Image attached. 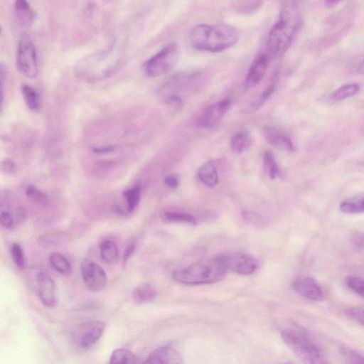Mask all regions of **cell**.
Returning <instances> with one entry per match:
<instances>
[{
  "instance_id": "obj_1",
  "label": "cell",
  "mask_w": 364,
  "mask_h": 364,
  "mask_svg": "<svg viewBox=\"0 0 364 364\" xmlns=\"http://www.w3.org/2000/svg\"><path fill=\"white\" fill-rule=\"evenodd\" d=\"M300 24L296 3L284 2L279 20L271 27L267 38L266 50L270 58L281 55L290 46Z\"/></svg>"
},
{
  "instance_id": "obj_2",
  "label": "cell",
  "mask_w": 364,
  "mask_h": 364,
  "mask_svg": "<svg viewBox=\"0 0 364 364\" xmlns=\"http://www.w3.org/2000/svg\"><path fill=\"white\" fill-rule=\"evenodd\" d=\"M240 38L236 28L226 24H198L192 28L190 43L198 50L220 52L234 46Z\"/></svg>"
},
{
  "instance_id": "obj_3",
  "label": "cell",
  "mask_w": 364,
  "mask_h": 364,
  "mask_svg": "<svg viewBox=\"0 0 364 364\" xmlns=\"http://www.w3.org/2000/svg\"><path fill=\"white\" fill-rule=\"evenodd\" d=\"M227 269L220 256L205 258L188 267L176 269L173 278L183 284L200 285L220 282L226 274Z\"/></svg>"
},
{
  "instance_id": "obj_4",
  "label": "cell",
  "mask_w": 364,
  "mask_h": 364,
  "mask_svg": "<svg viewBox=\"0 0 364 364\" xmlns=\"http://www.w3.org/2000/svg\"><path fill=\"white\" fill-rule=\"evenodd\" d=\"M114 50H107L84 58L76 67V73L86 81L94 82L109 77L119 64Z\"/></svg>"
},
{
  "instance_id": "obj_5",
  "label": "cell",
  "mask_w": 364,
  "mask_h": 364,
  "mask_svg": "<svg viewBox=\"0 0 364 364\" xmlns=\"http://www.w3.org/2000/svg\"><path fill=\"white\" fill-rule=\"evenodd\" d=\"M281 336L289 348L304 364H329L321 349L307 335L294 329H284Z\"/></svg>"
},
{
  "instance_id": "obj_6",
  "label": "cell",
  "mask_w": 364,
  "mask_h": 364,
  "mask_svg": "<svg viewBox=\"0 0 364 364\" xmlns=\"http://www.w3.org/2000/svg\"><path fill=\"white\" fill-rule=\"evenodd\" d=\"M178 55V45L168 43L144 63V73L148 77H156L168 73L176 63Z\"/></svg>"
},
{
  "instance_id": "obj_7",
  "label": "cell",
  "mask_w": 364,
  "mask_h": 364,
  "mask_svg": "<svg viewBox=\"0 0 364 364\" xmlns=\"http://www.w3.org/2000/svg\"><path fill=\"white\" fill-rule=\"evenodd\" d=\"M16 66L21 73L28 78H35L38 75L36 48L31 38L27 33H24L18 41Z\"/></svg>"
},
{
  "instance_id": "obj_8",
  "label": "cell",
  "mask_w": 364,
  "mask_h": 364,
  "mask_svg": "<svg viewBox=\"0 0 364 364\" xmlns=\"http://www.w3.org/2000/svg\"><path fill=\"white\" fill-rule=\"evenodd\" d=\"M105 326V322L100 320H91L79 323L71 331L72 340L79 348H89L102 337Z\"/></svg>"
},
{
  "instance_id": "obj_9",
  "label": "cell",
  "mask_w": 364,
  "mask_h": 364,
  "mask_svg": "<svg viewBox=\"0 0 364 364\" xmlns=\"http://www.w3.org/2000/svg\"><path fill=\"white\" fill-rule=\"evenodd\" d=\"M81 274L87 288L97 292L102 290L107 284V275L104 269L98 264L85 259L81 263Z\"/></svg>"
},
{
  "instance_id": "obj_10",
  "label": "cell",
  "mask_w": 364,
  "mask_h": 364,
  "mask_svg": "<svg viewBox=\"0 0 364 364\" xmlns=\"http://www.w3.org/2000/svg\"><path fill=\"white\" fill-rule=\"evenodd\" d=\"M232 105L230 99H225L208 107L198 119V126L204 129L216 127Z\"/></svg>"
},
{
  "instance_id": "obj_11",
  "label": "cell",
  "mask_w": 364,
  "mask_h": 364,
  "mask_svg": "<svg viewBox=\"0 0 364 364\" xmlns=\"http://www.w3.org/2000/svg\"><path fill=\"white\" fill-rule=\"evenodd\" d=\"M227 270L242 275L253 273L257 267L256 261L250 255L241 252H232L220 255Z\"/></svg>"
},
{
  "instance_id": "obj_12",
  "label": "cell",
  "mask_w": 364,
  "mask_h": 364,
  "mask_svg": "<svg viewBox=\"0 0 364 364\" xmlns=\"http://www.w3.org/2000/svg\"><path fill=\"white\" fill-rule=\"evenodd\" d=\"M270 57L262 53L259 55L251 64L245 76L243 87L250 90L256 87L263 79L269 66Z\"/></svg>"
},
{
  "instance_id": "obj_13",
  "label": "cell",
  "mask_w": 364,
  "mask_h": 364,
  "mask_svg": "<svg viewBox=\"0 0 364 364\" xmlns=\"http://www.w3.org/2000/svg\"><path fill=\"white\" fill-rule=\"evenodd\" d=\"M292 286L298 294L306 299L318 301L323 297L321 286L311 277H299L294 280Z\"/></svg>"
},
{
  "instance_id": "obj_14",
  "label": "cell",
  "mask_w": 364,
  "mask_h": 364,
  "mask_svg": "<svg viewBox=\"0 0 364 364\" xmlns=\"http://www.w3.org/2000/svg\"><path fill=\"white\" fill-rule=\"evenodd\" d=\"M36 281L41 303L48 308H53L56 304L54 281L46 272H39L36 276Z\"/></svg>"
},
{
  "instance_id": "obj_15",
  "label": "cell",
  "mask_w": 364,
  "mask_h": 364,
  "mask_svg": "<svg viewBox=\"0 0 364 364\" xmlns=\"http://www.w3.org/2000/svg\"><path fill=\"white\" fill-rule=\"evenodd\" d=\"M141 364H183V359L176 349L166 345L154 350Z\"/></svg>"
},
{
  "instance_id": "obj_16",
  "label": "cell",
  "mask_w": 364,
  "mask_h": 364,
  "mask_svg": "<svg viewBox=\"0 0 364 364\" xmlns=\"http://www.w3.org/2000/svg\"><path fill=\"white\" fill-rule=\"evenodd\" d=\"M263 133L264 138L271 145L288 151L294 150L291 139L275 127H265Z\"/></svg>"
},
{
  "instance_id": "obj_17",
  "label": "cell",
  "mask_w": 364,
  "mask_h": 364,
  "mask_svg": "<svg viewBox=\"0 0 364 364\" xmlns=\"http://www.w3.org/2000/svg\"><path fill=\"white\" fill-rule=\"evenodd\" d=\"M14 16L18 26L23 29L28 28L33 23L35 13L29 4L23 0L16 1L14 4Z\"/></svg>"
},
{
  "instance_id": "obj_18",
  "label": "cell",
  "mask_w": 364,
  "mask_h": 364,
  "mask_svg": "<svg viewBox=\"0 0 364 364\" xmlns=\"http://www.w3.org/2000/svg\"><path fill=\"white\" fill-rule=\"evenodd\" d=\"M198 176L206 186L215 187L218 182V162L210 160L204 163L198 169Z\"/></svg>"
},
{
  "instance_id": "obj_19",
  "label": "cell",
  "mask_w": 364,
  "mask_h": 364,
  "mask_svg": "<svg viewBox=\"0 0 364 364\" xmlns=\"http://www.w3.org/2000/svg\"><path fill=\"white\" fill-rule=\"evenodd\" d=\"M157 295L154 286L149 283H141L133 289L132 298L136 304H146L153 301Z\"/></svg>"
},
{
  "instance_id": "obj_20",
  "label": "cell",
  "mask_w": 364,
  "mask_h": 364,
  "mask_svg": "<svg viewBox=\"0 0 364 364\" xmlns=\"http://www.w3.org/2000/svg\"><path fill=\"white\" fill-rule=\"evenodd\" d=\"M252 144V136L247 129H242L232 136L230 146L232 151L240 154L245 151Z\"/></svg>"
},
{
  "instance_id": "obj_21",
  "label": "cell",
  "mask_w": 364,
  "mask_h": 364,
  "mask_svg": "<svg viewBox=\"0 0 364 364\" xmlns=\"http://www.w3.org/2000/svg\"><path fill=\"white\" fill-rule=\"evenodd\" d=\"M21 94L27 107L33 112H38L40 108V99L36 89L28 84H23L21 86Z\"/></svg>"
},
{
  "instance_id": "obj_22",
  "label": "cell",
  "mask_w": 364,
  "mask_h": 364,
  "mask_svg": "<svg viewBox=\"0 0 364 364\" xmlns=\"http://www.w3.org/2000/svg\"><path fill=\"white\" fill-rule=\"evenodd\" d=\"M102 259L107 264H114L119 256L118 248L116 244L110 240H103L100 247Z\"/></svg>"
},
{
  "instance_id": "obj_23",
  "label": "cell",
  "mask_w": 364,
  "mask_h": 364,
  "mask_svg": "<svg viewBox=\"0 0 364 364\" xmlns=\"http://www.w3.org/2000/svg\"><path fill=\"white\" fill-rule=\"evenodd\" d=\"M135 355L129 349L117 348L112 353L109 364H136Z\"/></svg>"
},
{
  "instance_id": "obj_24",
  "label": "cell",
  "mask_w": 364,
  "mask_h": 364,
  "mask_svg": "<svg viewBox=\"0 0 364 364\" xmlns=\"http://www.w3.org/2000/svg\"><path fill=\"white\" fill-rule=\"evenodd\" d=\"M360 86L356 83L346 84L336 89L329 97L331 102H336L356 95Z\"/></svg>"
},
{
  "instance_id": "obj_25",
  "label": "cell",
  "mask_w": 364,
  "mask_h": 364,
  "mask_svg": "<svg viewBox=\"0 0 364 364\" xmlns=\"http://www.w3.org/2000/svg\"><path fill=\"white\" fill-rule=\"evenodd\" d=\"M161 218L166 223H183L193 225L196 223V218L186 213L165 211L161 214Z\"/></svg>"
},
{
  "instance_id": "obj_26",
  "label": "cell",
  "mask_w": 364,
  "mask_h": 364,
  "mask_svg": "<svg viewBox=\"0 0 364 364\" xmlns=\"http://www.w3.org/2000/svg\"><path fill=\"white\" fill-rule=\"evenodd\" d=\"M49 260L51 266L59 273L62 274H70L72 267L67 259L58 252H53Z\"/></svg>"
},
{
  "instance_id": "obj_27",
  "label": "cell",
  "mask_w": 364,
  "mask_h": 364,
  "mask_svg": "<svg viewBox=\"0 0 364 364\" xmlns=\"http://www.w3.org/2000/svg\"><path fill=\"white\" fill-rule=\"evenodd\" d=\"M141 188L139 186H134L125 190L123 196L127 203V212L130 213L134 210L140 200Z\"/></svg>"
},
{
  "instance_id": "obj_28",
  "label": "cell",
  "mask_w": 364,
  "mask_h": 364,
  "mask_svg": "<svg viewBox=\"0 0 364 364\" xmlns=\"http://www.w3.org/2000/svg\"><path fill=\"white\" fill-rule=\"evenodd\" d=\"M339 353L346 364H364V356L347 346H341Z\"/></svg>"
},
{
  "instance_id": "obj_29",
  "label": "cell",
  "mask_w": 364,
  "mask_h": 364,
  "mask_svg": "<svg viewBox=\"0 0 364 364\" xmlns=\"http://www.w3.org/2000/svg\"><path fill=\"white\" fill-rule=\"evenodd\" d=\"M263 167L264 172L271 179L279 176V169L271 151H267L263 154Z\"/></svg>"
},
{
  "instance_id": "obj_30",
  "label": "cell",
  "mask_w": 364,
  "mask_h": 364,
  "mask_svg": "<svg viewBox=\"0 0 364 364\" xmlns=\"http://www.w3.org/2000/svg\"><path fill=\"white\" fill-rule=\"evenodd\" d=\"M340 210L346 213H364V196L343 201Z\"/></svg>"
},
{
  "instance_id": "obj_31",
  "label": "cell",
  "mask_w": 364,
  "mask_h": 364,
  "mask_svg": "<svg viewBox=\"0 0 364 364\" xmlns=\"http://www.w3.org/2000/svg\"><path fill=\"white\" fill-rule=\"evenodd\" d=\"M26 194L31 201L40 206L46 208L49 204L46 194L35 186H28L26 189Z\"/></svg>"
},
{
  "instance_id": "obj_32",
  "label": "cell",
  "mask_w": 364,
  "mask_h": 364,
  "mask_svg": "<svg viewBox=\"0 0 364 364\" xmlns=\"http://www.w3.org/2000/svg\"><path fill=\"white\" fill-rule=\"evenodd\" d=\"M11 256L14 264L21 269L24 268L25 257L22 247L18 243L11 246Z\"/></svg>"
},
{
  "instance_id": "obj_33",
  "label": "cell",
  "mask_w": 364,
  "mask_h": 364,
  "mask_svg": "<svg viewBox=\"0 0 364 364\" xmlns=\"http://www.w3.org/2000/svg\"><path fill=\"white\" fill-rule=\"evenodd\" d=\"M348 287L358 295L364 298V281L354 276H349L346 279Z\"/></svg>"
},
{
  "instance_id": "obj_34",
  "label": "cell",
  "mask_w": 364,
  "mask_h": 364,
  "mask_svg": "<svg viewBox=\"0 0 364 364\" xmlns=\"http://www.w3.org/2000/svg\"><path fill=\"white\" fill-rule=\"evenodd\" d=\"M0 222L1 225L6 229H11L14 225V218L9 208L1 206L0 212Z\"/></svg>"
},
{
  "instance_id": "obj_35",
  "label": "cell",
  "mask_w": 364,
  "mask_h": 364,
  "mask_svg": "<svg viewBox=\"0 0 364 364\" xmlns=\"http://www.w3.org/2000/svg\"><path fill=\"white\" fill-rule=\"evenodd\" d=\"M242 218L247 223L253 226L261 227L266 224V221L261 215L252 212H243Z\"/></svg>"
},
{
  "instance_id": "obj_36",
  "label": "cell",
  "mask_w": 364,
  "mask_h": 364,
  "mask_svg": "<svg viewBox=\"0 0 364 364\" xmlns=\"http://www.w3.org/2000/svg\"><path fill=\"white\" fill-rule=\"evenodd\" d=\"M345 313L348 318L364 326V308L350 307Z\"/></svg>"
},
{
  "instance_id": "obj_37",
  "label": "cell",
  "mask_w": 364,
  "mask_h": 364,
  "mask_svg": "<svg viewBox=\"0 0 364 364\" xmlns=\"http://www.w3.org/2000/svg\"><path fill=\"white\" fill-rule=\"evenodd\" d=\"M165 102L173 110H178L182 106V100L176 94H168L164 97Z\"/></svg>"
},
{
  "instance_id": "obj_38",
  "label": "cell",
  "mask_w": 364,
  "mask_h": 364,
  "mask_svg": "<svg viewBox=\"0 0 364 364\" xmlns=\"http://www.w3.org/2000/svg\"><path fill=\"white\" fill-rule=\"evenodd\" d=\"M274 91V85H269L264 91V92L259 96V99L255 104V107L256 108L259 107L261 105H262L267 99L272 95V93Z\"/></svg>"
},
{
  "instance_id": "obj_39",
  "label": "cell",
  "mask_w": 364,
  "mask_h": 364,
  "mask_svg": "<svg viewBox=\"0 0 364 364\" xmlns=\"http://www.w3.org/2000/svg\"><path fill=\"white\" fill-rule=\"evenodd\" d=\"M262 2L260 1H254V2H245V4L240 6V11L243 12H249L257 10Z\"/></svg>"
},
{
  "instance_id": "obj_40",
  "label": "cell",
  "mask_w": 364,
  "mask_h": 364,
  "mask_svg": "<svg viewBox=\"0 0 364 364\" xmlns=\"http://www.w3.org/2000/svg\"><path fill=\"white\" fill-rule=\"evenodd\" d=\"M15 168L16 164L11 159H4L1 162V170L6 173H11Z\"/></svg>"
},
{
  "instance_id": "obj_41",
  "label": "cell",
  "mask_w": 364,
  "mask_h": 364,
  "mask_svg": "<svg viewBox=\"0 0 364 364\" xmlns=\"http://www.w3.org/2000/svg\"><path fill=\"white\" fill-rule=\"evenodd\" d=\"M135 248L136 245L134 243H132L127 247L123 254L122 260L124 264H125L130 258V257L132 255L135 250Z\"/></svg>"
},
{
  "instance_id": "obj_42",
  "label": "cell",
  "mask_w": 364,
  "mask_h": 364,
  "mask_svg": "<svg viewBox=\"0 0 364 364\" xmlns=\"http://www.w3.org/2000/svg\"><path fill=\"white\" fill-rule=\"evenodd\" d=\"M164 182L167 186L175 188L178 186V180L174 176H167L164 178Z\"/></svg>"
},
{
  "instance_id": "obj_43",
  "label": "cell",
  "mask_w": 364,
  "mask_h": 364,
  "mask_svg": "<svg viewBox=\"0 0 364 364\" xmlns=\"http://www.w3.org/2000/svg\"><path fill=\"white\" fill-rule=\"evenodd\" d=\"M27 212L26 209L22 206H18L16 211V218L19 223H22L26 219Z\"/></svg>"
},
{
  "instance_id": "obj_44",
  "label": "cell",
  "mask_w": 364,
  "mask_h": 364,
  "mask_svg": "<svg viewBox=\"0 0 364 364\" xmlns=\"http://www.w3.org/2000/svg\"><path fill=\"white\" fill-rule=\"evenodd\" d=\"M113 146H104V147H96V148H94L92 150H93V152L95 153H97V154H105V153H109V152H111L112 150H113Z\"/></svg>"
},
{
  "instance_id": "obj_45",
  "label": "cell",
  "mask_w": 364,
  "mask_h": 364,
  "mask_svg": "<svg viewBox=\"0 0 364 364\" xmlns=\"http://www.w3.org/2000/svg\"><path fill=\"white\" fill-rule=\"evenodd\" d=\"M358 70L360 73L364 74V60L360 64L358 67Z\"/></svg>"
},
{
  "instance_id": "obj_46",
  "label": "cell",
  "mask_w": 364,
  "mask_h": 364,
  "mask_svg": "<svg viewBox=\"0 0 364 364\" xmlns=\"http://www.w3.org/2000/svg\"><path fill=\"white\" fill-rule=\"evenodd\" d=\"M284 364H294V363H284Z\"/></svg>"
}]
</instances>
